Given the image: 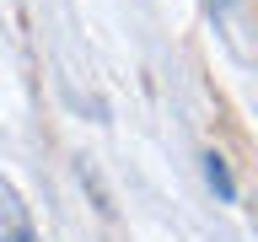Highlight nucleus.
<instances>
[{
  "instance_id": "1",
  "label": "nucleus",
  "mask_w": 258,
  "mask_h": 242,
  "mask_svg": "<svg viewBox=\"0 0 258 242\" xmlns=\"http://www.w3.org/2000/svg\"><path fill=\"white\" fill-rule=\"evenodd\" d=\"M0 237L6 242H38V231H32V221H27V205L16 199L11 183H0Z\"/></svg>"
},
{
  "instance_id": "2",
  "label": "nucleus",
  "mask_w": 258,
  "mask_h": 242,
  "mask_svg": "<svg viewBox=\"0 0 258 242\" xmlns=\"http://www.w3.org/2000/svg\"><path fill=\"white\" fill-rule=\"evenodd\" d=\"M205 177H210V189L221 194V199H237V183H231V172H226V161L215 156V151L205 156Z\"/></svg>"
}]
</instances>
